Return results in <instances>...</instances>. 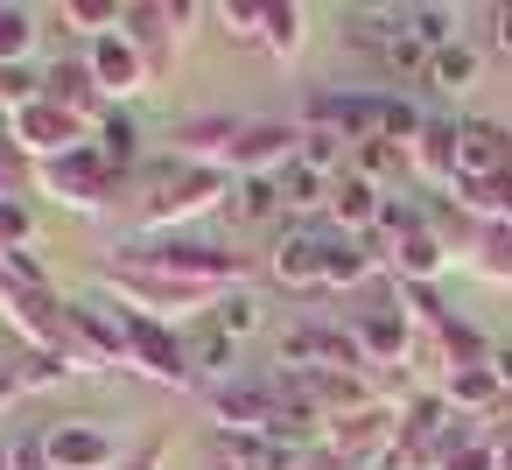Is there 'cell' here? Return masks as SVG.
<instances>
[{"label":"cell","mask_w":512,"mask_h":470,"mask_svg":"<svg viewBox=\"0 0 512 470\" xmlns=\"http://www.w3.org/2000/svg\"><path fill=\"white\" fill-rule=\"evenodd\" d=\"M127 365H134L141 379H162V386H197L183 337H169L155 316H134V309H127Z\"/></svg>","instance_id":"obj_7"},{"label":"cell","mask_w":512,"mask_h":470,"mask_svg":"<svg viewBox=\"0 0 512 470\" xmlns=\"http://www.w3.org/2000/svg\"><path fill=\"white\" fill-rule=\"evenodd\" d=\"M344 36H351L358 50H372L379 64H393V57L414 43V22H407V8H351V15H344Z\"/></svg>","instance_id":"obj_16"},{"label":"cell","mask_w":512,"mask_h":470,"mask_svg":"<svg viewBox=\"0 0 512 470\" xmlns=\"http://www.w3.org/2000/svg\"><path fill=\"white\" fill-rule=\"evenodd\" d=\"M211 323L239 344V337H253V330H260V302H253L246 288H218V295H211Z\"/></svg>","instance_id":"obj_30"},{"label":"cell","mask_w":512,"mask_h":470,"mask_svg":"<svg viewBox=\"0 0 512 470\" xmlns=\"http://www.w3.org/2000/svg\"><path fill=\"white\" fill-rule=\"evenodd\" d=\"M120 15H127L120 0H57V8H50V22H57V29L92 36V43H99L106 29H120Z\"/></svg>","instance_id":"obj_24"},{"label":"cell","mask_w":512,"mask_h":470,"mask_svg":"<svg viewBox=\"0 0 512 470\" xmlns=\"http://www.w3.org/2000/svg\"><path fill=\"white\" fill-rule=\"evenodd\" d=\"M274 358H281V372H372L365 351H358V337L337 330V323H295V330H281Z\"/></svg>","instance_id":"obj_4"},{"label":"cell","mask_w":512,"mask_h":470,"mask_svg":"<svg viewBox=\"0 0 512 470\" xmlns=\"http://www.w3.org/2000/svg\"><path fill=\"white\" fill-rule=\"evenodd\" d=\"M36 8H22V0H0V64H22L29 71V57H36Z\"/></svg>","instance_id":"obj_26"},{"label":"cell","mask_w":512,"mask_h":470,"mask_svg":"<svg viewBox=\"0 0 512 470\" xmlns=\"http://www.w3.org/2000/svg\"><path fill=\"white\" fill-rule=\"evenodd\" d=\"M218 463L225 470H302L309 449H295L281 435H218Z\"/></svg>","instance_id":"obj_17"},{"label":"cell","mask_w":512,"mask_h":470,"mask_svg":"<svg viewBox=\"0 0 512 470\" xmlns=\"http://www.w3.org/2000/svg\"><path fill=\"white\" fill-rule=\"evenodd\" d=\"M491 43H498V57H512V0L491 8Z\"/></svg>","instance_id":"obj_42"},{"label":"cell","mask_w":512,"mask_h":470,"mask_svg":"<svg viewBox=\"0 0 512 470\" xmlns=\"http://www.w3.org/2000/svg\"><path fill=\"white\" fill-rule=\"evenodd\" d=\"M127 470H155V449H148V456H134V463H127Z\"/></svg>","instance_id":"obj_44"},{"label":"cell","mask_w":512,"mask_h":470,"mask_svg":"<svg viewBox=\"0 0 512 470\" xmlns=\"http://www.w3.org/2000/svg\"><path fill=\"white\" fill-rule=\"evenodd\" d=\"M225 197H232L225 169H190V162H176V169H162V190L141 204V232H148V239H162V232H183L190 218H204V211H225Z\"/></svg>","instance_id":"obj_2"},{"label":"cell","mask_w":512,"mask_h":470,"mask_svg":"<svg viewBox=\"0 0 512 470\" xmlns=\"http://www.w3.org/2000/svg\"><path fill=\"white\" fill-rule=\"evenodd\" d=\"M92 148L106 155L113 176H134V169H141V127H134L127 113H106V120L92 127Z\"/></svg>","instance_id":"obj_21"},{"label":"cell","mask_w":512,"mask_h":470,"mask_svg":"<svg viewBox=\"0 0 512 470\" xmlns=\"http://www.w3.org/2000/svg\"><path fill=\"white\" fill-rule=\"evenodd\" d=\"M43 99H50V106H64V113H78L85 127H99V120L113 113L85 57H64V64H50V78H43Z\"/></svg>","instance_id":"obj_14"},{"label":"cell","mask_w":512,"mask_h":470,"mask_svg":"<svg viewBox=\"0 0 512 470\" xmlns=\"http://www.w3.org/2000/svg\"><path fill=\"white\" fill-rule=\"evenodd\" d=\"M274 183H281V211H323V204H330V190H337V176L309 169L302 155H295V162H288Z\"/></svg>","instance_id":"obj_22"},{"label":"cell","mask_w":512,"mask_h":470,"mask_svg":"<svg viewBox=\"0 0 512 470\" xmlns=\"http://www.w3.org/2000/svg\"><path fill=\"white\" fill-rule=\"evenodd\" d=\"M400 169H414L407 148H393V141H358V176H365V183H386V176H400Z\"/></svg>","instance_id":"obj_33"},{"label":"cell","mask_w":512,"mask_h":470,"mask_svg":"<svg viewBox=\"0 0 512 470\" xmlns=\"http://www.w3.org/2000/svg\"><path fill=\"white\" fill-rule=\"evenodd\" d=\"M407 22H414V43L428 57L449 50V43H463V8H407Z\"/></svg>","instance_id":"obj_29"},{"label":"cell","mask_w":512,"mask_h":470,"mask_svg":"<svg viewBox=\"0 0 512 470\" xmlns=\"http://www.w3.org/2000/svg\"><path fill=\"white\" fill-rule=\"evenodd\" d=\"M281 64H295L302 57V8L295 0H267V36H260Z\"/></svg>","instance_id":"obj_31"},{"label":"cell","mask_w":512,"mask_h":470,"mask_svg":"<svg viewBox=\"0 0 512 470\" xmlns=\"http://www.w3.org/2000/svg\"><path fill=\"white\" fill-rule=\"evenodd\" d=\"M477 274L512 288V225H477Z\"/></svg>","instance_id":"obj_32"},{"label":"cell","mask_w":512,"mask_h":470,"mask_svg":"<svg viewBox=\"0 0 512 470\" xmlns=\"http://www.w3.org/2000/svg\"><path fill=\"white\" fill-rule=\"evenodd\" d=\"M386 260H393L400 288H435V274L449 267V246H442L435 225H421V232H407L400 246H386Z\"/></svg>","instance_id":"obj_18"},{"label":"cell","mask_w":512,"mask_h":470,"mask_svg":"<svg viewBox=\"0 0 512 470\" xmlns=\"http://www.w3.org/2000/svg\"><path fill=\"white\" fill-rule=\"evenodd\" d=\"M379 211H386V190H379V183H365L358 169H344V176H337V190H330V232L365 239V232H379Z\"/></svg>","instance_id":"obj_15"},{"label":"cell","mask_w":512,"mask_h":470,"mask_svg":"<svg viewBox=\"0 0 512 470\" xmlns=\"http://www.w3.org/2000/svg\"><path fill=\"white\" fill-rule=\"evenodd\" d=\"M295 155H302V127L295 120H246L232 155H225V169H232V183L239 176H281Z\"/></svg>","instance_id":"obj_5"},{"label":"cell","mask_w":512,"mask_h":470,"mask_svg":"<svg viewBox=\"0 0 512 470\" xmlns=\"http://www.w3.org/2000/svg\"><path fill=\"white\" fill-rule=\"evenodd\" d=\"M498 470H512V435H498Z\"/></svg>","instance_id":"obj_43"},{"label":"cell","mask_w":512,"mask_h":470,"mask_svg":"<svg viewBox=\"0 0 512 470\" xmlns=\"http://www.w3.org/2000/svg\"><path fill=\"white\" fill-rule=\"evenodd\" d=\"M498 176H512V127L456 120V183H498Z\"/></svg>","instance_id":"obj_12"},{"label":"cell","mask_w":512,"mask_h":470,"mask_svg":"<svg viewBox=\"0 0 512 470\" xmlns=\"http://www.w3.org/2000/svg\"><path fill=\"white\" fill-rule=\"evenodd\" d=\"M43 449H50V470H113V463H120L113 428H99V421H85V414L43 428Z\"/></svg>","instance_id":"obj_13"},{"label":"cell","mask_w":512,"mask_h":470,"mask_svg":"<svg viewBox=\"0 0 512 470\" xmlns=\"http://www.w3.org/2000/svg\"><path fill=\"white\" fill-rule=\"evenodd\" d=\"M330 225H288L281 239H274V281L281 288H323V274H330Z\"/></svg>","instance_id":"obj_11"},{"label":"cell","mask_w":512,"mask_h":470,"mask_svg":"<svg viewBox=\"0 0 512 470\" xmlns=\"http://www.w3.org/2000/svg\"><path fill=\"white\" fill-rule=\"evenodd\" d=\"M85 120L78 113H64V106H50V99H29L22 113H15V148L29 155V162H57V155H71V148H85Z\"/></svg>","instance_id":"obj_8"},{"label":"cell","mask_w":512,"mask_h":470,"mask_svg":"<svg viewBox=\"0 0 512 470\" xmlns=\"http://www.w3.org/2000/svg\"><path fill=\"white\" fill-rule=\"evenodd\" d=\"M218 22H225V36H239V43H253V36H267V8H246V0H225V8H211Z\"/></svg>","instance_id":"obj_38"},{"label":"cell","mask_w":512,"mask_h":470,"mask_svg":"<svg viewBox=\"0 0 512 470\" xmlns=\"http://www.w3.org/2000/svg\"><path fill=\"white\" fill-rule=\"evenodd\" d=\"M120 267H155V274L190 281V288H204V295H218V288H239V281H246V260H239V253H225V246H211V239H197V232L134 239V246L120 253Z\"/></svg>","instance_id":"obj_1"},{"label":"cell","mask_w":512,"mask_h":470,"mask_svg":"<svg viewBox=\"0 0 512 470\" xmlns=\"http://www.w3.org/2000/svg\"><path fill=\"white\" fill-rule=\"evenodd\" d=\"M379 274V253L365 246V239H330V274H323V288H365Z\"/></svg>","instance_id":"obj_25"},{"label":"cell","mask_w":512,"mask_h":470,"mask_svg":"<svg viewBox=\"0 0 512 470\" xmlns=\"http://www.w3.org/2000/svg\"><path fill=\"white\" fill-rule=\"evenodd\" d=\"M477 71H484V57H477L470 43H449V50L428 57V85H435V92H470Z\"/></svg>","instance_id":"obj_28"},{"label":"cell","mask_w":512,"mask_h":470,"mask_svg":"<svg viewBox=\"0 0 512 470\" xmlns=\"http://www.w3.org/2000/svg\"><path fill=\"white\" fill-rule=\"evenodd\" d=\"M442 400H449L456 414H484V407H498L505 393H498V379H491L484 365H463V372L442 379Z\"/></svg>","instance_id":"obj_27"},{"label":"cell","mask_w":512,"mask_h":470,"mask_svg":"<svg viewBox=\"0 0 512 470\" xmlns=\"http://www.w3.org/2000/svg\"><path fill=\"white\" fill-rule=\"evenodd\" d=\"M8 470H50V449H43V435H22V442L8 449Z\"/></svg>","instance_id":"obj_40"},{"label":"cell","mask_w":512,"mask_h":470,"mask_svg":"<svg viewBox=\"0 0 512 470\" xmlns=\"http://www.w3.org/2000/svg\"><path fill=\"white\" fill-rule=\"evenodd\" d=\"M120 183H127V176H113L92 141L71 148V155H57V162H36V190H50V197L71 204V211H106Z\"/></svg>","instance_id":"obj_3"},{"label":"cell","mask_w":512,"mask_h":470,"mask_svg":"<svg viewBox=\"0 0 512 470\" xmlns=\"http://www.w3.org/2000/svg\"><path fill=\"white\" fill-rule=\"evenodd\" d=\"M344 330L358 337L365 365H407V351H414V309H407V295H386V302L358 309Z\"/></svg>","instance_id":"obj_6"},{"label":"cell","mask_w":512,"mask_h":470,"mask_svg":"<svg viewBox=\"0 0 512 470\" xmlns=\"http://www.w3.org/2000/svg\"><path fill=\"white\" fill-rule=\"evenodd\" d=\"M8 379H15L22 393H36V386H57V379H64V358H43V351H36V358H22V372H8Z\"/></svg>","instance_id":"obj_39"},{"label":"cell","mask_w":512,"mask_h":470,"mask_svg":"<svg viewBox=\"0 0 512 470\" xmlns=\"http://www.w3.org/2000/svg\"><path fill=\"white\" fill-rule=\"evenodd\" d=\"M183 351H190V372H197V379H211V386H225V379H232L239 344H232L211 316H204V330H190V337H183Z\"/></svg>","instance_id":"obj_20"},{"label":"cell","mask_w":512,"mask_h":470,"mask_svg":"<svg viewBox=\"0 0 512 470\" xmlns=\"http://www.w3.org/2000/svg\"><path fill=\"white\" fill-rule=\"evenodd\" d=\"M36 239V211L22 197H0V253H22Z\"/></svg>","instance_id":"obj_34"},{"label":"cell","mask_w":512,"mask_h":470,"mask_svg":"<svg viewBox=\"0 0 512 470\" xmlns=\"http://www.w3.org/2000/svg\"><path fill=\"white\" fill-rule=\"evenodd\" d=\"M442 470H498V435H477V428H470V435L442 456Z\"/></svg>","instance_id":"obj_35"},{"label":"cell","mask_w":512,"mask_h":470,"mask_svg":"<svg viewBox=\"0 0 512 470\" xmlns=\"http://www.w3.org/2000/svg\"><path fill=\"white\" fill-rule=\"evenodd\" d=\"M29 99H43V78H29L22 64H0V113H22Z\"/></svg>","instance_id":"obj_36"},{"label":"cell","mask_w":512,"mask_h":470,"mask_svg":"<svg viewBox=\"0 0 512 470\" xmlns=\"http://www.w3.org/2000/svg\"><path fill=\"white\" fill-rule=\"evenodd\" d=\"M484 372L498 379V393L512 400V344H491V358H484Z\"/></svg>","instance_id":"obj_41"},{"label":"cell","mask_w":512,"mask_h":470,"mask_svg":"<svg viewBox=\"0 0 512 470\" xmlns=\"http://www.w3.org/2000/svg\"><path fill=\"white\" fill-rule=\"evenodd\" d=\"M274 211H281V183L274 176H239L232 197H225V218L232 225H267Z\"/></svg>","instance_id":"obj_23"},{"label":"cell","mask_w":512,"mask_h":470,"mask_svg":"<svg viewBox=\"0 0 512 470\" xmlns=\"http://www.w3.org/2000/svg\"><path fill=\"white\" fill-rule=\"evenodd\" d=\"M211 414H218V435H267L281 414V386L274 379H225V386H211Z\"/></svg>","instance_id":"obj_9"},{"label":"cell","mask_w":512,"mask_h":470,"mask_svg":"<svg viewBox=\"0 0 512 470\" xmlns=\"http://www.w3.org/2000/svg\"><path fill=\"white\" fill-rule=\"evenodd\" d=\"M85 64H92V78H99V92H106V106H113V99H134V92L148 85V64H155V57H148L127 29H106V36L85 50Z\"/></svg>","instance_id":"obj_10"},{"label":"cell","mask_w":512,"mask_h":470,"mask_svg":"<svg viewBox=\"0 0 512 470\" xmlns=\"http://www.w3.org/2000/svg\"><path fill=\"white\" fill-rule=\"evenodd\" d=\"M0 470H8V456H0Z\"/></svg>","instance_id":"obj_45"},{"label":"cell","mask_w":512,"mask_h":470,"mask_svg":"<svg viewBox=\"0 0 512 470\" xmlns=\"http://www.w3.org/2000/svg\"><path fill=\"white\" fill-rule=\"evenodd\" d=\"M407 162H414L421 183L449 190V183H456V120H435V113H428V127H421V141L407 148Z\"/></svg>","instance_id":"obj_19"},{"label":"cell","mask_w":512,"mask_h":470,"mask_svg":"<svg viewBox=\"0 0 512 470\" xmlns=\"http://www.w3.org/2000/svg\"><path fill=\"white\" fill-rule=\"evenodd\" d=\"M29 190H36V162L22 148H0V197H22L29 204Z\"/></svg>","instance_id":"obj_37"}]
</instances>
